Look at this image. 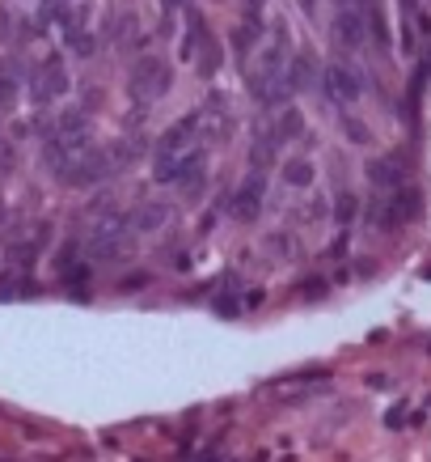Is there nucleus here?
<instances>
[{"instance_id":"f3484780","label":"nucleus","mask_w":431,"mask_h":462,"mask_svg":"<svg viewBox=\"0 0 431 462\" xmlns=\"http://www.w3.org/2000/svg\"><path fill=\"white\" fill-rule=\"evenodd\" d=\"M355 212H360V200H355L351 191H338V200H334V216H338L343 225H351V221H355Z\"/></svg>"},{"instance_id":"1a4fd4ad","label":"nucleus","mask_w":431,"mask_h":462,"mask_svg":"<svg viewBox=\"0 0 431 462\" xmlns=\"http://www.w3.org/2000/svg\"><path fill=\"white\" fill-rule=\"evenodd\" d=\"M334 43L343 47V51H360V47H364V17L355 13L351 5L334 17Z\"/></svg>"},{"instance_id":"f03ea898","label":"nucleus","mask_w":431,"mask_h":462,"mask_svg":"<svg viewBox=\"0 0 431 462\" xmlns=\"http://www.w3.org/2000/svg\"><path fill=\"white\" fill-rule=\"evenodd\" d=\"M169 85H173V72H169L165 60H157V56H140V60L132 64V98H140V102H157V98H165V93H169Z\"/></svg>"},{"instance_id":"dca6fc26","label":"nucleus","mask_w":431,"mask_h":462,"mask_svg":"<svg viewBox=\"0 0 431 462\" xmlns=\"http://www.w3.org/2000/svg\"><path fill=\"white\" fill-rule=\"evenodd\" d=\"M258 34H262V26H258V17H249L241 30H233V47H237V56H245L254 43H258Z\"/></svg>"},{"instance_id":"f8f14e48","label":"nucleus","mask_w":431,"mask_h":462,"mask_svg":"<svg viewBox=\"0 0 431 462\" xmlns=\"http://www.w3.org/2000/svg\"><path fill=\"white\" fill-rule=\"evenodd\" d=\"M368 178H372L380 191H397V187H402V165H397L393 157H376V161H368Z\"/></svg>"},{"instance_id":"a211bd4d","label":"nucleus","mask_w":431,"mask_h":462,"mask_svg":"<svg viewBox=\"0 0 431 462\" xmlns=\"http://www.w3.org/2000/svg\"><path fill=\"white\" fill-rule=\"evenodd\" d=\"M343 128H347V136H351V140H360V144H368V140H372V132H368L355 115H343Z\"/></svg>"},{"instance_id":"39448f33","label":"nucleus","mask_w":431,"mask_h":462,"mask_svg":"<svg viewBox=\"0 0 431 462\" xmlns=\"http://www.w3.org/2000/svg\"><path fill=\"white\" fill-rule=\"evenodd\" d=\"M64 93H68V68H64L60 56H47V60L30 72V98H34L38 106H47V102L64 98Z\"/></svg>"},{"instance_id":"20e7f679","label":"nucleus","mask_w":431,"mask_h":462,"mask_svg":"<svg viewBox=\"0 0 431 462\" xmlns=\"http://www.w3.org/2000/svg\"><path fill=\"white\" fill-rule=\"evenodd\" d=\"M199 140H203V111H190L173 128H165V136L157 140V157H186L199 149Z\"/></svg>"},{"instance_id":"4468645a","label":"nucleus","mask_w":431,"mask_h":462,"mask_svg":"<svg viewBox=\"0 0 431 462\" xmlns=\"http://www.w3.org/2000/svg\"><path fill=\"white\" fill-rule=\"evenodd\" d=\"M271 132H275V140H279V144H284V140H296V136L304 132V115H300V111H292V106H288V111H279V115H275V124H271Z\"/></svg>"},{"instance_id":"9b49d317","label":"nucleus","mask_w":431,"mask_h":462,"mask_svg":"<svg viewBox=\"0 0 431 462\" xmlns=\"http://www.w3.org/2000/svg\"><path fill=\"white\" fill-rule=\"evenodd\" d=\"M21 60L17 56H9L5 64H0V106H13L17 102V89H21Z\"/></svg>"},{"instance_id":"ddd939ff","label":"nucleus","mask_w":431,"mask_h":462,"mask_svg":"<svg viewBox=\"0 0 431 462\" xmlns=\"http://www.w3.org/2000/svg\"><path fill=\"white\" fill-rule=\"evenodd\" d=\"M279 178H284L288 187H313V161L309 157H288L284 165H279Z\"/></svg>"},{"instance_id":"0eeeda50","label":"nucleus","mask_w":431,"mask_h":462,"mask_svg":"<svg viewBox=\"0 0 431 462\" xmlns=\"http://www.w3.org/2000/svg\"><path fill=\"white\" fill-rule=\"evenodd\" d=\"M262 200H267V183H262L258 170H254V174H249V178L233 191V200H228V212H233L237 221H258Z\"/></svg>"},{"instance_id":"423d86ee","label":"nucleus","mask_w":431,"mask_h":462,"mask_svg":"<svg viewBox=\"0 0 431 462\" xmlns=\"http://www.w3.org/2000/svg\"><path fill=\"white\" fill-rule=\"evenodd\" d=\"M321 89H325L330 102L351 106L364 93V77L355 68H347V64H330V68H321Z\"/></svg>"},{"instance_id":"6e6552de","label":"nucleus","mask_w":431,"mask_h":462,"mask_svg":"<svg viewBox=\"0 0 431 462\" xmlns=\"http://www.w3.org/2000/svg\"><path fill=\"white\" fill-rule=\"evenodd\" d=\"M165 221H169V204H161V200H144V204H136L132 212H127L132 233H157Z\"/></svg>"},{"instance_id":"f257e3e1","label":"nucleus","mask_w":431,"mask_h":462,"mask_svg":"<svg viewBox=\"0 0 431 462\" xmlns=\"http://www.w3.org/2000/svg\"><path fill=\"white\" fill-rule=\"evenodd\" d=\"M132 251H136V233H132V225H127V216H119V212L93 221L85 242H81L85 263H123Z\"/></svg>"},{"instance_id":"7ed1b4c3","label":"nucleus","mask_w":431,"mask_h":462,"mask_svg":"<svg viewBox=\"0 0 431 462\" xmlns=\"http://www.w3.org/2000/svg\"><path fill=\"white\" fill-rule=\"evenodd\" d=\"M415 216H419V196H415V191H406V187L389 191L385 200H376V204L368 208V221H372L376 229H397V225H406V221H415Z\"/></svg>"},{"instance_id":"9d476101","label":"nucleus","mask_w":431,"mask_h":462,"mask_svg":"<svg viewBox=\"0 0 431 462\" xmlns=\"http://www.w3.org/2000/svg\"><path fill=\"white\" fill-rule=\"evenodd\" d=\"M284 77H288V89H309V85L321 81V68H317V60L309 51H300V56H292V64H288Z\"/></svg>"},{"instance_id":"2eb2a0df","label":"nucleus","mask_w":431,"mask_h":462,"mask_svg":"<svg viewBox=\"0 0 431 462\" xmlns=\"http://www.w3.org/2000/svg\"><path fill=\"white\" fill-rule=\"evenodd\" d=\"M199 68H203V77H216V72H220V47H216V38L208 34V26H203V56H199Z\"/></svg>"},{"instance_id":"6ab92c4d","label":"nucleus","mask_w":431,"mask_h":462,"mask_svg":"<svg viewBox=\"0 0 431 462\" xmlns=\"http://www.w3.org/2000/svg\"><path fill=\"white\" fill-rule=\"evenodd\" d=\"M161 5H165V9H169V13H173V9H177V5H182V0H161Z\"/></svg>"}]
</instances>
